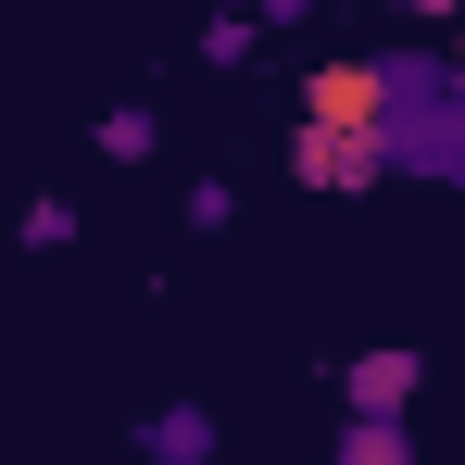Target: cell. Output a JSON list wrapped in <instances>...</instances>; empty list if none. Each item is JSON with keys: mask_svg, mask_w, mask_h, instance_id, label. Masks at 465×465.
Segmentation results:
<instances>
[{"mask_svg": "<svg viewBox=\"0 0 465 465\" xmlns=\"http://www.w3.org/2000/svg\"><path fill=\"white\" fill-rule=\"evenodd\" d=\"M290 176H302V189H365V176H390V126L302 114V126H290Z\"/></svg>", "mask_w": 465, "mask_h": 465, "instance_id": "6da1fadb", "label": "cell"}, {"mask_svg": "<svg viewBox=\"0 0 465 465\" xmlns=\"http://www.w3.org/2000/svg\"><path fill=\"white\" fill-rule=\"evenodd\" d=\"M415 378H428L415 352H352V378H340V402H352V415H415Z\"/></svg>", "mask_w": 465, "mask_h": 465, "instance_id": "7a4b0ae2", "label": "cell"}, {"mask_svg": "<svg viewBox=\"0 0 465 465\" xmlns=\"http://www.w3.org/2000/svg\"><path fill=\"white\" fill-rule=\"evenodd\" d=\"M139 453L152 465H214V415H202V402H152V415H139Z\"/></svg>", "mask_w": 465, "mask_h": 465, "instance_id": "3957f363", "label": "cell"}, {"mask_svg": "<svg viewBox=\"0 0 465 465\" xmlns=\"http://www.w3.org/2000/svg\"><path fill=\"white\" fill-rule=\"evenodd\" d=\"M340 465H415V415H340Z\"/></svg>", "mask_w": 465, "mask_h": 465, "instance_id": "277c9868", "label": "cell"}, {"mask_svg": "<svg viewBox=\"0 0 465 465\" xmlns=\"http://www.w3.org/2000/svg\"><path fill=\"white\" fill-rule=\"evenodd\" d=\"M152 139H163L152 101H114V114H101V152H114V163H152Z\"/></svg>", "mask_w": 465, "mask_h": 465, "instance_id": "5b68a950", "label": "cell"}, {"mask_svg": "<svg viewBox=\"0 0 465 465\" xmlns=\"http://www.w3.org/2000/svg\"><path fill=\"white\" fill-rule=\"evenodd\" d=\"M252 38H264V13H214L202 25V64H252Z\"/></svg>", "mask_w": 465, "mask_h": 465, "instance_id": "8992f818", "label": "cell"}, {"mask_svg": "<svg viewBox=\"0 0 465 465\" xmlns=\"http://www.w3.org/2000/svg\"><path fill=\"white\" fill-rule=\"evenodd\" d=\"M76 239V202H25V252H64Z\"/></svg>", "mask_w": 465, "mask_h": 465, "instance_id": "52a82bcc", "label": "cell"}, {"mask_svg": "<svg viewBox=\"0 0 465 465\" xmlns=\"http://www.w3.org/2000/svg\"><path fill=\"white\" fill-rule=\"evenodd\" d=\"M252 13H264V25H302V13H314V0H252Z\"/></svg>", "mask_w": 465, "mask_h": 465, "instance_id": "ba28073f", "label": "cell"}, {"mask_svg": "<svg viewBox=\"0 0 465 465\" xmlns=\"http://www.w3.org/2000/svg\"><path fill=\"white\" fill-rule=\"evenodd\" d=\"M402 13H465V0H402Z\"/></svg>", "mask_w": 465, "mask_h": 465, "instance_id": "9c48e42d", "label": "cell"}, {"mask_svg": "<svg viewBox=\"0 0 465 465\" xmlns=\"http://www.w3.org/2000/svg\"><path fill=\"white\" fill-rule=\"evenodd\" d=\"M214 13H252V0H214Z\"/></svg>", "mask_w": 465, "mask_h": 465, "instance_id": "30bf717a", "label": "cell"}]
</instances>
